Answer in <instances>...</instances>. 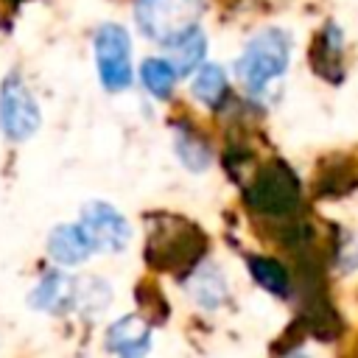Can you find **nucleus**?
Instances as JSON below:
<instances>
[{
    "label": "nucleus",
    "mask_w": 358,
    "mask_h": 358,
    "mask_svg": "<svg viewBox=\"0 0 358 358\" xmlns=\"http://www.w3.org/2000/svg\"><path fill=\"white\" fill-rule=\"evenodd\" d=\"M48 255L62 266H78L92 255V246L78 224H62L48 238Z\"/></svg>",
    "instance_id": "1a4fd4ad"
},
{
    "label": "nucleus",
    "mask_w": 358,
    "mask_h": 358,
    "mask_svg": "<svg viewBox=\"0 0 358 358\" xmlns=\"http://www.w3.org/2000/svg\"><path fill=\"white\" fill-rule=\"evenodd\" d=\"M168 50H171L168 64L173 67V73L176 76H187V73H193V70L201 67L204 53H207V36L196 25V28L185 31L182 36H176L173 42H168Z\"/></svg>",
    "instance_id": "9d476101"
},
{
    "label": "nucleus",
    "mask_w": 358,
    "mask_h": 358,
    "mask_svg": "<svg viewBox=\"0 0 358 358\" xmlns=\"http://www.w3.org/2000/svg\"><path fill=\"white\" fill-rule=\"evenodd\" d=\"M201 11H204V0H137L134 6L140 31L162 45L196 28Z\"/></svg>",
    "instance_id": "f03ea898"
},
{
    "label": "nucleus",
    "mask_w": 358,
    "mask_h": 358,
    "mask_svg": "<svg viewBox=\"0 0 358 358\" xmlns=\"http://www.w3.org/2000/svg\"><path fill=\"white\" fill-rule=\"evenodd\" d=\"M291 62V36L282 28H263L257 31L235 62V76L246 92L263 95Z\"/></svg>",
    "instance_id": "f257e3e1"
},
{
    "label": "nucleus",
    "mask_w": 358,
    "mask_h": 358,
    "mask_svg": "<svg viewBox=\"0 0 358 358\" xmlns=\"http://www.w3.org/2000/svg\"><path fill=\"white\" fill-rule=\"evenodd\" d=\"M176 157H179V162H182L187 171H193V173L207 171L210 162H213L210 145H207L196 131H190V129H185V126L176 129Z\"/></svg>",
    "instance_id": "ddd939ff"
},
{
    "label": "nucleus",
    "mask_w": 358,
    "mask_h": 358,
    "mask_svg": "<svg viewBox=\"0 0 358 358\" xmlns=\"http://www.w3.org/2000/svg\"><path fill=\"white\" fill-rule=\"evenodd\" d=\"M28 305L39 308V310H50V313H62V310L73 308L76 305V280H70L67 274H59V271L42 277L39 285L31 291Z\"/></svg>",
    "instance_id": "6e6552de"
},
{
    "label": "nucleus",
    "mask_w": 358,
    "mask_h": 358,
    "mask_svg": "<svg viewBox=\"0 0 358 358\" xmlns=\"http://www.w3.org/2000/svg\"><path fill=\"white\" fill-rule=\"evenodd\" d=\"M0 126L11 140H28L39 129V106L17 76L6 78L0 90Z\"/></svg>",
    "instance_id": "39448f33"
},
{
    "label": "nucleus",
    "mask_w": 358,
    "mask_h": 358,
    "mask_svg": "<svg viewBox=\"0 0 358 358\" xmlns=\"http://www.w3.org/2000/svg\"><path fill=\"white\" fill-rule=\"evenodd\" d=\"M140 78H143L145 90H148L154 98H159V101L171 98L173 84H176V73H173V67L168 64V59H145L143 67H140Z\"/></svg>",
    "instance_id": "dca6fc26"
},
{
    "label": "nucleus",
    "mask_w": 358,
    "mask_h": 358,
    "mask_svg": "<svg viewBox=\"0 0 358 358\" xmlns=\"http://www.w3.org/2000/svg\"><path fill=\"white\" fill-rule=\"evenodd\" d=\"M338 62H341V31H338V25L327 22L322 28V34L316 36V45H310V64L316 73H322L333 81L330 67H338Z\"/></svg>",
    "instance_id": "f8f14e48"
},
{
    "label": "nucleus",
    "mask_w": 358,
    "mask_h": 358,
    "mask_svg": "<svg viewBox=\"0 0 358 358\" xmlns=\"http://www.w3.org/2000/svg\"><path fill=\"white\" fill-rule=\"evenodd\" d=\"M227 95V73L218 64H201L193 76V98L204 106H218Z\"/></svg>",
    "instance_id": "4468645a"
},
{
    "label": "nucleus",
    "mask_w": 358,
    "mask_h": 358,
    "mask_svg": "<svg viewBox=\"0 0 358 358\" xmlns=\"http://www.w3.org/2000/svg\"><path fill=\"white\" fill-rule=\"evenodd\" d=\"M95 64L101 84L109 92H120L131 84V42L123 25L106 22L95 34Z\"/></svg>",
    "instance_id": "7ed1b4c3"
},
{
    "label": "nucleus",
    "mask_w": 358,
    "mask_h": 358,
    "mask_svg": "<svg viewBox=\"0 0 358 358\" xmlns=\"http://www.w3.org/2000/svg\"><path fill=\"white\" fill-rule=\"evenodd\" d=\"M106 347L117 358H145L151 350V327L143 316L129 313L106 330Z\"/></svg>",
    "instance_id": "0eeeda50"
},
{
    "label": "nucleus",
    "mask_w": 358,
    "mask_h": 358,
    "mask_svg": "<svg viewBox=\"0 0 358 358\" xmlns=\"http://www.w3.org/2000/svg\"><path fill=\"white\" fill-rule=\"evenodd\" d=\"M296 179L285 165H274L268 168L263 176L255 179V185L249 187V204L263 210V213H285L294 207L296 201Z\"/></svg>",
    "instance_id": "423d86ee"
},
{
    "label": "nucleus",
    "mask_w": 358,
    "mask_h": 358,
    "mask_svg": "<svg viewBox=\"0 0 358 358\" xmlns=\"http://www.w3.org/2000/svg\"><path fill=\"white\" fill-rule=\"evenodd\" d=\"M288 358H308V355H302V352H294V355H288Z\"/></svg>",
    "instance_id": "f3484780"
},
{
    "label": "nucleus",
    "mask_w": 358,
    "mask_h": 358,
    "mask_svg": "<svg viewBox=\"0 0 358 358\" xmlns=\"http://www.w3.org/2000/svg\"><path fill=\"white\" fill-rule=\"evenodd\" d=\"M190 296L196 299L199 308L204 310H215L224 296H227V280L221 277V271L213 263H199L193 268L190 277Z\"/></svg>",
    "instance_id": "9b49d317"
},
{
    "label": "nucleus",
    "mask_w": 358,
    "mask_h": 358,
    "mask_svg": "<svg viewBox=\"0 0 358 358\" xmlns=\"http://www.w3.org/2000/svg\"><path fill=\"white\" fill-rule=\"evenodd\" d=\"M78 227L87 235L92 252H123L131 241V227L126 215L106 201H87L81 207Z\"/></svg>",
    "instance_id": "20e7f679"
},
{
    "label": "nucleus",
    "mask_w": 358,
    "mask_h": 358,
    "mask_svg": "<svg viewBox=\"0 0 358 358\" xmlns=\"http://www.w3.org/2000/svg\"><path fill=\"white\" fill-rule=\"evenodd\" d=\"M249 271L257 280V285L266 288L268 294H277V296H285L288 294L291 280H288V271L282 268V263H277L271 257H255L252 255L249 257Z\"/></svg>",
    "instance_id": "2eb2a0df"
}]
</instances>
